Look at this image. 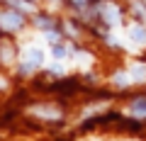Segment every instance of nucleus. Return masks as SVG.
I'll return each instance as SVG.
<instances>
[{
	"instance_id": "11",
	"label": "nucleus",
	"mask_w": 146,
	"mask_h": 141,
	"mask_svg": "<svg viewBox=\"0 0 146 141\" xmlns=\"http://www.w3.org/2000/svg\"><path fill=\"white\" fill-rule=\"evenodd\" d=\"M36 24H39V27H49L51 20H49V17H46V20H44V17H36Z\"/></svg>"
},
{
	"instance_id": "9",
	"label": "nucleus",
	"mask_w": 146,
	"mask_h": 141,
	"mask_svg": "<svg viewBox=\"0 0 146 141\" xmlns=\"http://www.w3.org/2000/svg\"><path fill=\"white\" fill-rule=\"evenodd\" d=\"M66 56H71V49L56 44V46H54V58H66Z\"/></svg>"
},
{
	"instance_id": "2",
	"label": "nucleus",
	"mask_w": 146,
	"mask_h": 141,
	"mask_svg": "<svg viewBox=\"0 0 146 141\" xmlns=\"http://www.w3.org/2000/svg\"><path fill=\"white\" fill-rule=\"evenodd\" d=\"M25 61L27 63H32V66H42L44 63V51L39 46H29V49H25Z\"/></svg>"
},
{
	"instance_id": "7",
	"label": "nucleus",
	"mask_w": 146,
	"mask_h": 141,
	"mask_svg": "<svg viewBox=\"0 0 146 141\" xmlns=\"http://www.w3.org/2000/svg\"><path fill=\"white\" fill-rule=\"evenodd\" d=\"M131 73V80H146V63H134L129 68Z\"/></svg>"
},
{
	"instance_id": "1",
	"label": "nucleus",
	"mask_w": 146,
	"mask_h": 141,
	"mask_svg": "<svg viewBox=\"0 0 146 141\" xmlns=\"http://www.w3.org/2000/svg\"><path fill=\"white\" fill-rule=\"evenodd\" d=\"M22 22H25V17H22L17 10L0 12V27H3V29H20Z\"/></svg>"
},
{
	"instance_id": "13",
	"label": "nucleus",
	"mask_w": 146,
	"mask_h": 141,
	"mask_svg": "<svg viewBox=\"0 0 146 141\" xmlns=\"http://www.w3.org/2000/svg\"><path fill=\"white\" fill-rule=\"evenodd\" d=\"M71 3H73V5H78V7H80V5H85V0H71Z\"/></svg>"
},
{
	"instance_id": "10",
	"label": "nucleus",
	"mask_w": 146,
	"mask_h": 141,
	"mask_svg": "<svg viewBox=\"0 0 146 141\" xmlns=\"http://www.w3.org/2000/svg\"><path fill=\"white\" fill-rule=\"evenodd\" d=\"M115 83H117V85H127V83H129V75H122V73H117V75H115Z\"/></svg>"
},
{
	"instance_id": "8",
	"label": "nucleus",
	"mask_w": 146,
	"mask_h": 141,
	"mask_svg": "<svg viewBox=\"0 0 146 141\" xmlns=\"http://www.w3.org/2000/svg\"><path fill=\"white\" fill-rule=\"evenodd\" d=\"M131 12H134V17H136L139 22H146V5H144V3L134 0V5H131Z\"/></svg>"
},
{
	"instance_id": "4",
	"label": "nucleus",
	"mask_w": 146,
	"mask_h": 141,
	"mask_svg": "<svg viewBox=\"0 0 146 141\" xmlns=\"http://www.w3.org/2000/svg\"><path fill=\"white\" fill-rule=\"evenodd\" d=\"M129 39L134 44H146V27L144 24H131L129 27Z\"/></svg>"
},
{
	"instance_id": "3",
	"label": "nucleus",
	"mask_w": 146,
	"mask_h": 141,
	"mask_svg": "<svg viewBox=\"0 0 146 141\" xmlns=\"http://www.w3.org/2000/svg\"><path fill=\"white\" fill-rule=\"evenodd\" d=\"M32 115L46 117V119H58V117H61V112H58L56 107H44V105H36V107H32Z\"/></svg>"
},
{
	"instance_id": "12",
	"label": "nucleus",
	"mask_w": 146,
	"mask_h": 141,
	"mask_svg": "<svg viewBox=\"0 0 146 141\" xmlns=\"http://www.w3.org/2000/svg\"><path fill=\"white\" fill-rule=\"evenodd\" d=\"M46 39H49V42H56V39H58V37H56V32H49Z\"/></svg>"
},
{
	"instance_id": "5",
	"label": "nucleus",
	"mask_w": 146,
	"mask_h": 141,
	"mask_svg": "<svg viewBox=\"0 0 146 141\" xmlns=\"http://www.w3.org/2000/svg\"><path fill=\"white\" fill-rule=\"evenodd\" d=\"M117 15H119V10H117L112 3H105V5H102V17L107 20V24H117V22H119Z\"/></svg>"
},
{
	"instance_id": "6",
	"label": "nucleus",
	"mask_w": 146,
	"mask_h": 141,
	"mask_svg": "<svg viewBox=\"0 0 146 141\" xmlns=\"http://www.w3.org/2000/svg\"><path fill=\"white\" fill-rule=\"evenodd\" d=\"M129 112H131L134 117H146V100H144V97L134 100V102H131V107H129Z\"/></svg>"
}]
</instances>
